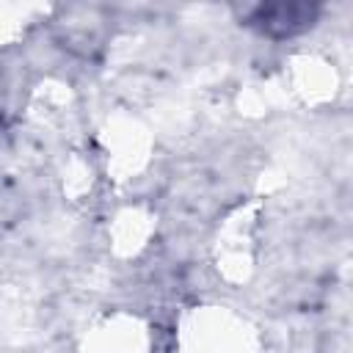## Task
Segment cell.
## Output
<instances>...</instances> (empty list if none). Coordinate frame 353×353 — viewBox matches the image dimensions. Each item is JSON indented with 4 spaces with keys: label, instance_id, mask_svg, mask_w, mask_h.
Segmentation results:
<instances>
[{
    "label": "cell",
    "instance_id": "2",
    "mask_svg": "<svg viewBox=\"0 0 353 353\" xmlns=\"http://www.w3.org/2000/svg\"><path fill=\"white\" fill-rule=\"evenodd\" d=\"M3 97H6V91H3V77H0V110H3Z\"/></svg>",
    "mask_w": 353,
    "mask_h": 353
},
{
    "label": "cell",
    "instance_id": "1",
    "mask_svg": "<svg viewBox=\"0 0 353 353\" xmlns=\"http://www.w3.org/2000/svg\"><path fill=\"white\" fill-rule=\"evenodd\" d=\"M317 11L320 8L312 3H268L254 8L251 25L273 39H287L312 28V22L317 19Z\"/></svg>",
    "mask_w": 353,
    "mask_h": 353
}]
</instances>
